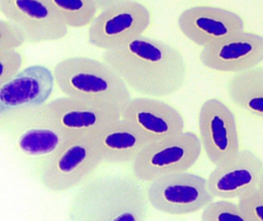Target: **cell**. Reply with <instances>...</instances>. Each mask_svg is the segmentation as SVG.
Listing matches in <instances>:
<instances>
[{
  "mask_svg": "<svg viewBox=\"0 0 263 221\" xmlns=\"http://www.w3.org/2000/svg\"><path fill=\"white\" fill-rule=\"evenodd\" d=\"M56 86L70 97L111 107L122 112L132 91L119 75L104 61L70 56L53 68Z\"/></svg>",
  "mask_w": 263,
  "mask_h": 221,
  "instance_id": "obj_3",
  "label": "cell"
},
{
  "mask_svg": "<svg viewBox=\"0 0 263 221\" xmlns=\"http://www.w3.org/2000/svg\"><path fill=\"white\" fill-rule=\"evenodd\" d=\"M238 199L249 221H263V191L261 189L255 187Z\"/></svg>",
  "mask_w": 263,
  "mask_h": 221,
  "instance_id": "obj_21",
  "label": "cell"
},
{
  "mask_svg": "<svg viewBox=\"0 0 263 221\" xmlns=\"http://www.w3.org/2000/svg\"><path fill=\"white\" fill-rule=\"evenodd\" d=\"M0 130L33 171L72 137L53 122L44 106L0 115Z\"/></svg>",
  "mask_w": 263,
  "mask_h": 221,
  "instance_id": "obj_4",
  "label": "cell"
},
{
  "mask_svg": "<svg viewBox=\"0 0 263 221\" xmlns=\"http://www.w3.org/2000/svg\"><path fill=\"white\" fill-rule=\"evenodd\" d=\"M27 43L22 30L11 21L0 19V50H18Z\"/></svg>",
  "mask_w": 263,
  "mask_h": 221,
  "instance_id": "obj_22",
  "label": "cell"
},
{
  "mask_svg": "<svg viewBox=\"0 0 263 221\" xmlns=\"http://www.w3.org/2000/svg\"><path fill=\"white\" fill-rule=\"evenodd\" d=\"M201 219L204 221H249L239 204L229 199L211 202L203 209Z\"/></svg>",
  "mask_w": 263,
  "mask_h": 221,
  "instance_id": "obj_20",
  "label": "cell"
},
{
  "mask_svg": "<svg viewBox=\"0 0 263 221\" xmlns=\"http://www.w3.org/2000/svg\"><path fill=\"white\" fill-rule=\"evenodd\" d=\"M178 27L187 39L201 48L245 31V23L239 15L207 5L186 9L178 16Z\"/></svg>",
  "mask_w": 263,
  "mask_h": 221,
  "instance_id": "obj_11",
  "label": "cell"
},
{
  "mask_svg": "<svg viewBox=\"0 0 263 221\" xmlns=\"http://www.w3.org/2000/svg\"><path fill=\"white\" fill-rule=\"evenodd\" d=\"M258 188L261 189L263 191V173L262 175H261V179H260L259 184H258Z\"/></svg>",
  "mask_w": 263,
  "mask_h": 221,
  "instance_id": "obj_25",
  "label": "cell"
},
{
  "mask_svg": "<svg viewBox=\"0 0 263 221\" xmlns=\"http://www.w3.org/2000/svg\"><path fill=\"white\" fill-rule=\"evenodd\" d=\"M101 59L141 96L164 98L178 93L185 84L187 67L182 53L161 39L142 36L104 51Z\"/></svg>",
  "mask_w": 263,
  "mask_h": 221,
  "instance_id": "obj_1",
  "label": "cell"
},
{
  "mask_svg": "<svg viewBox=\"0 0 263 221\" xmlns=\"http://www.w3.org/2000/svg\"><path fill=\"white\" fill-rule=\"evenodd\" d=\"M102 164L132 165L152 141L122 117L116 119L95 136Z\"/></svg>",
  "mask_w": 263,
  "mask_h": 221,
  "instance_id": "obj_17",
  "label": "cell"
},
{
  "mask_svg": "<svg viewBox=\"0 0 263 221\" xmlns=\"http://www.w3.org/2000/svg\"><path fill=\"white\" fill-rule=\"evenodd\" d=\"M198 129L203 150L213 165L227 162L241 150L235 115L220 99L212 98L201 105Z\"/></svg>",
  "mask_w": 263,
  "mask_h": 221,
  "instance_id": "obj_9",
  "label": "cell"
},
{
  "mask_svg": "<svg viewBox=\"0 0 263 221\" xmlns=\"http://www.w3.org/2000/svg\"><path fill=\"white\" fill-rule=\"evenodd\" d=\"M199 59L205 68L219 73L247 71L263 62V36L245 30L202 48Z\"/></svg>",
  "mask_w": 263,
  "mask_h": 221,
  "instance_id": "obj_14",
  "label": "cell"
},
{
  "mask_svg": "<svg viewBox=\"0 0 263 221\" xmlns=\"http://www.w3.org/2000/svg\"><path fill=\"white\" fill-rule=\"evenodd\" d=\"M55 13L70 28H82L91 24L98 15L93 0H48Z\"/></svg>",
  "mask_w": 263,
  "mask_h": 221,
  "instance_id": "obj_19",
  "label": "cell"
},
{
  "mask_svg": "<svg viewBox=\"0 0 263 221\" xmlns=\"http://www.w3.org/2000/svg\"><path fill=\"white\" fill-rule=\"evenodd\" d=\"M0 12L22 30L29 44L61 41L68 34L69 27L48 0H0Z\"/></svg>",
  "mask_w": 263,
  "mask_h": 221,
  "instance_id": "obj_10",
  "label": "cell"
},
{
  "mask_svg": "<svg viewBox=\"0 0 263 221\" xmlns=\"http://www.w3.org/2000/svg\"><path fill=\"white\" fill-rule=\"evenodd\" d=\"M263 173L261 158L250 150H241L233 158L215 166L207 178L215 198L236 199L258 187Z\"/></svg>",
  "mask_w": 263,
  "mask_h": 221,
  "instance_id": "obj_16",
  "label": "cell"
},
{
  "mask_svg": "<svg viewBox=\"0 0 263 221\" xmlns=\"http://www.w3.org/2000/svg\"><path fill=\"white\" fill-rule=\"evenodd\" d=\"M44 107L53 122L70 136H95L121 117L119 110L65 95L51 99Z\"/></svg>",
  "mask_w": 263,
  "mask_h": 221,
  "instance_id": "obj_12",
  "label": "cell"
},
{
  "mask_svg": "<svg viewBox=\"0 0 263 221\" xmlns=\"http://www.w3.org/2000/svg\"><path fill=\"white\" fill-rule=\"evenodd\" d=\"M56 86L54 74L44 65H32L0 85V115L43 107Z\"/></svg>",
  "mask_w": 263,
  "mask_h": 221,
  "instance_id": "obj_13",
  "label": "cell"
},
{
  "mask_svg": "<svg viewBox=\"0 0 263 221\" xmlns=\"http://www.w3.org/2000/svg\"><path fill=\"white\" fill-rule=\"evenodd\" d=\"M202 149L199 136L184 131L168 139L150 143L132 164V170L146 184L189 171L199 159Z\"/></svg>",
  "mask_w": 263,
  "mask_h": 221,
  "instance_id": "obj_6",
  "label": "cell"
},
{
  "mask_svg": "<svg viewBox=\"0 0 263 221\" xmlns=\"http://www.w3.org/2000/svg\"><path fill=\"white\" fill-rule=\"evenodd\" d=\"M93 1L98 6V9L100 10H102L110 7H114V6L118 5V4L127 2H135V1H138V0H93Z\"/></svg>",
  "mask_w": 263,
  "mask_h": 221,
  "instance_id": "obj_24",
  "label": "cell"
},
{
  "mask_svg": "<svg viewBox=\"0 0 263 221\" xmlns=\"http://www.w3.org/2000/svg\"><path fill=\"white\" fill-rule=\"evenodd\" d=\"M226 90L235 107L263 120V66L234 74L228 81Z\"/></svg>",
  "mask_w": 263,
  "mask_h": 221,
  "instance_id": "obj_18",
  "label": "cell"
},
{
  "mask_svg": "<svg viewBox=\"0 0 263 221\" xmlns=\"http://www.w3.org/2000/svg\"><path fill=\"white\" fill-rule=\"evenodd\" d=\"M101 164L93 136H75L39 164L33 173L46 190L58 194L76 190Z\"/></svg>",
  "mask_w": 263,
  "mask_h": 221,
  "instance_id": "obj_5",
  "label": "cell"
},
{
  "mask_svg": "<svg viewBox=\"0 0 263 221\" xmlns=\"http://www.w3.org/2000/svg\"><path fill=\"white\" fill-rule=\"evenodd\" d=\"M0 85L11 79L22 70L24 56L18 50H0Z\"/></svg>",
  "mask_w": 263,
  "mask_h": 221,
  "instance_id": "obj_23",
  "label": "cell"
},
{
  "mask_svg": "<svg viewBox=\"0 0 263 221\" xmlns=\"http://www.w3.org/2000/svg\"><path fill=\"white\" fill-rule=\"evenodd\" d=\"M147 184L133 171H97L76 189L67 208L72 221H145Z\"/></svg>",
  "mask_w": 263,
  "mask_h": 221,
  "instance_id": "obj_2",
  "label": "cell"
},
{
  "mask_svg": "<svg viewBox=\"0 0 263 221\" xmlns=\"http://www.w3.org/2000/svg\"><path fill=\"white\" fill-rule=\"evenodd\" d=\"M121 117L133 124L152 142L168 139L184 131L181 112L161 98L132 97L121 112Z\"/></svg>",
  "mask_w": 263,
  "mask_h": 221,
  "instance_id": "obj_15",
  "label": "cell"
},
{
  "mask_svg": "<svg viewBox=\"0 0 263 221\" xmlns=\"http://www.w3.org/2000/svg\"><path fill=\"white\" fill-rule=\"evenodd\" d=\"M152 24V14L138 1L124 3L104 9L88 29V43L93 47L114 50L144 35Z\"/></svg>",
  "mask_w": 263,
  "mask_h": 221,
  "instance_id": "obj_8",
  "label": "cell"
},
{
  "mask_svg": "<svg viewBox=\"0 0 263 221\" xmlns=\"http://www.w3.org/2000/svg\"><path fill=\"white\" fill-rule=\"evenodd\" d=\"M147 195L152 208L172 216L201 211L215 198L209 190L207 179L189 171L147 183Z\"/></svg>",
  "mask_w": 263,
  "mask_h": 221,
  "instance_id": "obj_7",
  "label": "cell"
}]
</instances>
